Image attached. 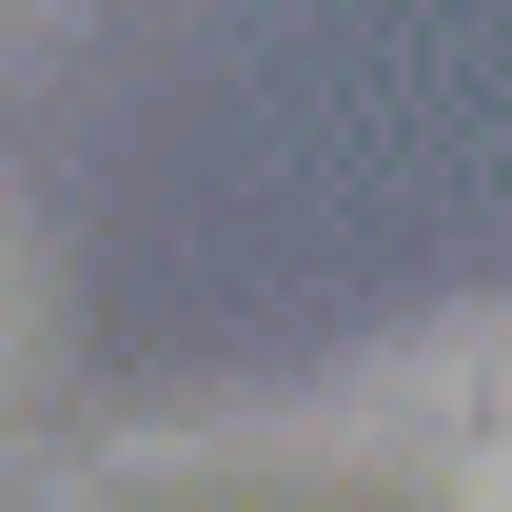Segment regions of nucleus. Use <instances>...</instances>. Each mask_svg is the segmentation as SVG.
<instances>
[{
	"label": "nucleus",
	"instance_id": "nucleus-1",
	"mask_svg": "<svg viewBox=\"0 0 512 512\" xmlns=\"http://www.w3.org/2000/svg\"><path fill=\"white\" fill-rule=\"evenodd\" d=\"M0 335H20V256H0Z\"/></svg>",
	"mask_w": 512,
	"mask_h": 512
}]
</instances>
